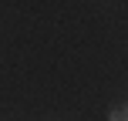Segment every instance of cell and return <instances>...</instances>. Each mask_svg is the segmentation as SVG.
<instances>
[{
  "mask_svg": "<svg viewBox=\"0 0 128 121\" xmlns=\"http://www.w3.org/2000/svg\"><path fill=\"white\" fill-rule=\"evenodd\" d=\"M108 121H128V108L125 104H115V108L108 111Z\"/></svg>",
  "mask_w": 128,
  "mask_h": 121,
  "instance_id": "1",
  "label": "cell"
}]
</instances>
